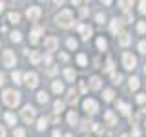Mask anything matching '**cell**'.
<instances>
[{
    "label": "cell",
    "instance_id": "1",
    "mask_svg": "<svg viewBox=\"0 0 146 137\" xmlns=\"http://www.w3.org/2000/svg\"><path fill=\"white\" fill-rule=\"evenodd\" d=\"M55 22H57V26L60 27H71L73 26V15L70 9H64V11H60L57 17H55Z\"/></svg>",
    "mask_w": 146,
    "mask_h": 137
},
{
    "label": "cell",
    "instance_id": "2",
    "mask_svg": "<svg viewBox=\"0 0 146 137\" xmlns=\"http://www.w3.org/2000/svg\"><path fill=\"white\" fill-rule=\"evenodd\" d=\"M2 99H4V102H6L7 106L15 108V106H18V102H20V93L15 91V90H4Z\"/></svg>",
    "mask_w": 146,
    "mask_h": 137
},
{
    "label": "cell",
    "instance_id": "3",
    "mask_svg": "<svg viewBox=\"0 0 146 137\" xmlns=\"http://www.w3.org/2000/svg\"><path fill=\"white\" fill-rule=\"evenodd\" d=\"M82 106H84L86 113H90V115H93V113L99 112V104H97V100H93V99H86L84 102H82Z\"/></svg>",
    "mask_w": 146,
    "mask_h": 137
},
{
    "label": "cell",
    "instance_id": "4",
    "mask_svg": "<svg viewBox=\"0 0 146 137\" xmlns=\"http://www.w3.org/2000/svg\"><path fill=\"white\" fill-rule=\"evenodd\" d=\"M122 64H124L126 70H133V68L137 66V59L131 53H124L122 55Z\"/></svg>",
    "mask_w": 146,
    "mask_h": 137
},
{
    "label": "cell",
    "instance_id": "5",
    "mask_svg": "<svg viewBox=\"0 0 146 137\" xmlns=\"http://www.w3.org/2000/svg\"><path fill=\"white\" fill-rule=\"evenodd\" d=\"M22 119H24V122H33L35 119V108L33 106H24V110H22Z\"/></svg>",
    "mask_w": 146,
    "mask_h": 137
},
{
    "label": "cell",
    "instance_id": "6",
    "mask_svg": "<svg viewBox=\"0 0 146 137\" xmlns=\"http://www.w3.org/2000/svg\"><path fill=\"white\" fill-rule=\"evenodd\" d=\"M24 80L29 88H35V86L38 84V77H36V73H33V71H27L24 75Z\"/></svg>",
    "mask_w": 146,
    "mask_h": 137
},
{
    "label": "cell",
    "instance_id": "7",
    "mask_svg": "<svg viewBox=\"0 0 146 137\" xmlns=\"http://www.w3.org/2000/svg\"><path fill=\"white\" fill-rule=\"evenodd\" d=\"M15 62H17L15 53H13V51H9V49H6V51H4V64L11 68V66H15Z\"/></svg>",
    "mask_w": 146,
    "mask_h": 137
},
{
    "label": "cell",
    "instance_id": "8",
    "mask_svg": "<svg viewBox=\"0 0 146 137\" xmlns=\"http://www.w3.org/2000/svg\"><path fill=\"white\" fill-rule=\"evenodd\" d=\"M40 13H42V11H40V7L33 6V7H27V11H26V17L29 18L31 22H33V20H36V18L40 17Z\"/></svg>",
    "mask_w": 146,
    "mask_h": 137
},
{
    "label": "cell",
    "instance_id": "9",
    "mask_svg": "<svg viewBox=\"0 0 146 137\" xmlns=\"http://www.w3.org/2000/svg\"><path fill=\"white\" fill-rule=\"evenodd\" d=\"M44 46H46L48 51H55V49L58 48V40L55 39V37H48V39L44 40Z\"/></svg>",
    "mask_w": 146,
    "mask_h": 137
},
{
    "label": "cell",
    "instance_id": "10",
    "mask_svg": "<svg viewBox=\"0 0 146 137\" xmlns=\"http://www.w3.org/2000/svg\"><path fill=\"white\" fill-rule=\"evenodd\" d=\"M122 24H126L122 18H113V20H111V33H121Z\"/></svg>",
    "mask_w": 146,
    "mask_h": 137
},
{
    "label": "cell",
    "instance_id": "11",
    "mask_svg": "<svg viewBox=\"0 0 146 137\" xmlns=\"http://www.w3.org/2000/svg\"><path fill=\"white\" fill-rule=\"evenodd\" d=\"M77 29H79L80 33H82V39H84V40H88V39H90V35H91V27H90V26L79 24V26H77Z\"/></svg>",
    "mask_w": 146,
    "mask_h": 137
},
{
    "label": "cell",
    "instance_id": "12",
    "mask_svg": "<svg viewBox=\"0 0 146 137\" xmlns=\"http://www.w3.org/2000/svg\"><path fill=\"white\" fill-rule=\"evenodd\" d=\"M26 55L29 57V61L33 62V64H38L40 61H42V57H40L38 51H29V49H26Z\"/></svg>",
    "mask_w": 146,
    "mask_h": 137
},
{
    "label": "cell",
    "instance_id": "13",
    "mask_svg": "<svg viewBox=\"0 0 146 137\" xmlns=\"http://www.w3.org/2000/svg\"><path fill=\"white\" fill-rule=\"evenodd\" d=\"M42 27H40V26H35L33 27V31H31V42H33V44H36V42H38V37L40 35H42Z\"/></svg>",
    "mask_w": 146,
    "mask_h": 137
},
{
    "label": "cell",
    "instance_id": "14",
    "mask_svg": "<svg viewBox=\"0 0 146 137\" xmlns=\"http://www.w3.org/2000/svg\"><path fill=\"white\" fill-rule=\"evenodd\" d=\"M68 104H77V100H79V95H77V91L75 90H70L68 91Z\"/></svg>",
    "mask_w": 146,
    "mask_h": 137
},
{
    "label": "cell",
    "instance_id": "15",
    "mask_svg": "<svg viewBox=\"0 0 146 137\" xmlns=\"http://www.w3.org/2000/svg\"><path fill=\"white\" fill-rule=\"evenodd\" d=\"M130 35H128V33H124V31H122V33H119V44H121V46H128V44H130Z\"/></svg>",
    "mask_w": 146,
    "mask_h": 137
},
{
    "label": "cell",
    "instance_id": "16",
    "mask_svg": "<svg viewBox=\"0 0 146 137\" xmlns=\"http://www.w3.org/2000/svg\"><path fill=\"white\" fill-rule=\"evenodd\" d=\"M117 108H119V112H121L122 115H130V106H128V104H124V102H121V100H119V102H117Z\"/></svg>",
    "mask_w": 146,
    "mask_h": 137
},
{
    "label": "cell",
    "instance_id": "17",
    "mask_svg": "<svg viewBox=\"0 0 146 137\" xmlns=\"http://www.w3.org/2000/svg\"><path fill=\"white\" fill-rule=\"evenodd\" d=\"M68 122H70L71 126L79 122V117H77V113H75V112H70V113H68Z\"/></svg>",
    "mask_w": 146,
    "mask_h": 137
},
{
    "label": "cell",
    "instance_id": "18",
    "mask_svg": "<svg viewBox=\"0 0 146 137\" xmlns=\"http://www.w3.org/2000/svg\"><path fill=\"white\" fill-rule=\"evenodd\" d=\"M62 110H64V102H62V100H55V102H53V112L60 113Z\"/></svg>",
    "mask_w": 146,
    "mask_h": 137
},
{
    "label": "cell",
    "instance_id": "19",
    "mask_svg": "<svg viewBox=\"0 0 146 137\" xmlns=\"http://www.w3.org/2000/svg\"><path fill=\"white\" fill-rule=\"evenodd\" d=\"M90 86L93 90H99L100 88V79H99V77H91V79H90Z\"/></svg>",
    "mask_w": 146,
    "mask_h": 137
},
{
    "label": "cell",
    "instance_id": "20",
    "mask_svg": "<svg viewBox=\"0 0 146 137\" xmlns=\"http://www.w3.org/2000/svg\"><path fill=\"white\" fill-rule=\"evenodd\" d=\"M64 77H66L68 80L73 82V79H75V71H73L71 68H66V70H64Z\"/></svg>",
    "mask_w": 146,
    "mask_h": 137
},
{
    "label": "cell",
    "instance_id": "21",
    "mask_svg": "<svg viewBox=\"0 0 146 137\" xmlns=\"http://www.w3.org/2000/svg\"><path fill=\"white\" fill-rule=\"evenodd\" d=\"M36 99H38V102H42V104H46L48 102V93H46V91H38V93H36Z\"/></svg>",
    "mask_w": 146,
    "mask_h": 137
},
{
    "label": "cell",
    "instance_id": "22",
    "mask_svg": "<svg viewBox=\"0 0 146 137\" xmlns=\"http://www.w3.org/2000/svg\"><path fill=\"white\" fill-rule=\"evenodd\" d=\"M46 126H48V117H40V119H38V124H36V128L42 132V130H46Z\"/></svg>",
    "mask_w": 146,
    "mask_h": 137
},
{
    "label": "cell",
    "instance_id": "23",
    "mask_svg": "<svg viewBox=\"0 0 146 137\" xmlns=\"http://www.w3.org/2000/svg\"><path fill=\"white\" fill-rule=\"evenodd\" d=\"M53 91H55V93H62V91H64V84L58 82V80H55L53 82Z\"/></svg>",
    "mask_w": 146,
    "mask_h": 137
},
{
    "label": "cell",
    "instance_id": "24",
    "mask_svg": "<svg viewBox=\"0 0 146 137\" xmlns=\"http://www.w3.org/2000/svg\"><path fill=\"white\" fill-rule=\"evenodd\" d=\"M139 86H141L139 79H137V77H131V79H130V90H137Z\"/></svg>",
    "mask_w": 146,
    "mask_h": 137
},
{
    "label": "cell",
    "instance_id": "25",
    "mask_svg": "<svg viewBox=\"0 0 146 137\" xmlns=\"http://www.w3.org/2000/svg\"><path fill=\"white\" fill-rule=\"evenodd\" d=\"M104 117H106L108 124H111V126H113V124H115V122H117V121H115V115H113L111 112H106V115H104Z\"/></svg>",
    "mask_w": 146,
    "mask_h": 137
},
{
    "label": "cell",
    "instance_id": "26",
    "mask_svg": "<svg viewBox=\"0 0 146 137\" xmlns=\"http://www.w3.org/2000/svg\"><path fill=\"white\" fill-rule=\"evenodd\" d=\"M7 18H9V22H13V24H17V22L20 20V15L13 11V13H9V17H7Z\"/></svg>",
    "mask_w": 146,
    "mask_h": 137
},
{
    "label": "cell",
    "instance_id": "27",
    "mask_svg": "<svg viewBox=\"0 0 146 137\" xmlns=\"http://www.w3.org/2000/svg\"><path fill=\"white\" fill-rule=\"evenodd\" d=\"M97 48H99V49H102V51H104V49H106V48H108V44H106V40H104V39H102V37H100V39H97Z\"/></svg>",
    "mask_w": 146,
    "mask_h": 137
},
{
    "label": "cell",
    "instance_id": "28",
    "mask_svg": "<svg viewBox=\"0 0 146 137\" xmlns=\"http://www.w3.org/2000/svg\"><path fill=\"white\" fill-rule=\"evenodd\" d=\"M6 121L9 122V124H13V126L17 124V117L13 115V113H6Z\"/></svg>",
    "mask_w": 146,
    "mask_h": 137
},
{
    "label": "cell",
    "instance_id": "29",
    "mask_svg": "<svg viewBox=\"0 0 146 137\" xmlns=\"http://www.w3.org/2000/svg\"><path fill=\"white\" fill-rule=\"evenodd\" d=\"M119 6H121V9H124V11H130L131 2H126V0H122V2H119Z\"/></svg>",
    "mask_w": 146,
    "mask_h": 137
},
{
    "label": "cell",
    "instance_id": "30",
    "mask_svg": "<svg viewBox=\"0 0 146 137\" xmlns=\"http://www.w3.org/2000/svg\"><path fill=\"white\" fill-rule=\"evenodd\" d=\"M13 134H15V137H26V130L24 128H15Z\"/></svg>",
    "mask_w": 146,
    "mask_h": 137
},
{
    "label": "cell",
    "instance_id": "31",
    "mask_svg": "<svg viewBox=\"0 0 146 137\" xmlns=\"http://www.w3.org/2000/svg\"><path fill=\"white\" fill-rule=\"evenodd\" d=\"M104 71H108V73L113 71V61H111V59H108V61H106V68H104Z\"/></svg>",
    "mask_w": 146,
    "mask_h": 137
},
{
    "label": "cell",
    "instance_id": "32",
    "mask_svg": "<svg viewBox=\"0 0 146 137\" xmlns=\"http://www.w3.org/2000/svg\"><path fill=\"white\" fill-rule=\"evenodd\" d=\"M111 79H113V82H115V84H121L122 75H121V73H111Z\"/></svg>",
    "mask_w": 146,
    "mask_h": 137
},
{
    "label": "cell",
    "instance_id": "33",
    "mask_svg": "<svg viewBox=\"0 0 146 137\" xmlns=\"http://www.w3.org/2000/svg\"><path fill=\"white\" fill-rule=\"evenodd\" d=\"M11 79L15 80L17 84H20V82H22V80H20V73H18V71H13V73H11Z\"/></svg>",
    "mask_w": 146,
    "mask_h": 137
},
{
    "label": "cell",
    "instance_id": "34",
    "mask_svg": "<svg viewBox=\"0 0 146 137\" xmlns=\"http://www.w3.org/2000/svg\"><path fill=\"white\" fill-rule=\"evenodd\" d=\"M113 99V91L111 90H104V100H111Z\"/></svg>",
    "mask_w": 146,
    "mask_h": 137
},
{
    "label": "cell",
    "instance_id": "35",
    "mask_svg": "<svg viewBox=\"0 0 146 137\" xmlns=\"http://www.w3.org/2000/svg\"><path fill=\"white\" fill-rule=\"evenodd\" d=\"M11 40H15V42H20V40H22V35L18 33V31H15V33H11Z\"/></svg>",
    "mask_w": 146,
    "mask_h": 137
},
{
    "label": "cell",
    "instance_id": "36",
    "mask_svg": "<svg viewBox=\"0 0 146 137\" xmlns=\"http://www.w3.org/2000/svg\"><path fill=\"white\" fill-rule=\"evenodd\" d=\"M77 62H79L80 66H86V62H88L86 61V55H79V57H77Z\"/></svg>",
    "mask_w": 146,
    "mask_h": 137
},
{
    "label": "cell",
    "instance_id": "37",
    "mask_svg": "<svg viewBox=\"0 0 146 137\" xmlns=\"http://www.w3.org/2000/svg\"><path fill=\"white\" fill-rule=\"evenodd\" d=\"M137 29H139V33H144L146 31V22H139V24H137Z\"/></svg>",
    "mask_w": 146,
    "mask_h": 137
},
{
    "label": "cell",
    "instance_id": "38",
    "mask_svg": "<svg viewBox=\"0 0 146 137\" xmlns=\"http://www.w3.org/2000/svg\"><path fill=\"white\" fill-rule=\"evenodd\" d=\"M68 48H70V49H75V48H77V40L70 39V40H68Z\"/></svg>",
    "mask_w": 146,
    "mask_h": 137
},
{
    "label": "cell",
    "instance_id": "39",
    "mask_svg": "<svg viewBox=\"0 0 146 137\" xmlns=\"http://www.w3.org/2000/svg\"><path fill=\"white\" fill-rule=\"evenodd\" d=\"M139 51H141V53H146V40L139 42Z\"/></svg>",
    "mask_w": 146,
    "mask_h": 137
},
{
    "label": "cell",
    "instance_id": "40",
    "mask_svg": "<svg viewBox=\"0 0 146 137\" xmlns=\"http://www.w3.org/2000/svg\"><path fill=\"white\" fill-rule=\"evenodd\" d=\"M139 11L143 15H146V2H139Z\"/></svg>",
    "mask_w": 146,
    "mask_h": 137
},
{
    "label": "cell",
    "instance_id": "41",
    "mask_svg": "<svg viewBox=\"0 0 146 137\" xmlns=\"http://www.w3.org/2000/svg\"><path fill=\"white\" fill-rule=\"evenodd\" d=\"M137 102H141V104H143V102H146V93H141L139 97H137Z\"/></svg>",
    "mask_w": 146,
    "mask_h": 137
},
{
    "label": "cell",
    "instance_id": "42",
    "mask_svg": "<svg viewBox=\"0 0 146 137\" xmlns=\"http://www.w3.org/2000/svg\"><path fill=\"white\" fill-rule=\"evenodd\" d=\"M104 20H106V18H104V15H102V13H99V15H97V22H99V24H102Z\"/></svg>",
    "mask_w": 146,
    "mask_h": 137
},
{
    "label": "cell",
    "instance_id": "43",
    "mask_svg": "<svg viewBox=\"0 0 146 137\" xmlns=\"http://www.w3.org/2000/svg\"><path fill=\"white\" fill-rule=\"evenodd\" d=\"M88 11H90V9H86V7H82V9H80V17H86V15H88Z\"/></svg>",
    "mask_w": 146,
    "mask_h": 137
},
{
    "label": "cell",
    "instance_id": "44",
    "mask_svg": "<svg viewBox=\"0 0 146 137\" xmlns=\"http://www.w3.org/2000/svg\"><path fill=\"white\" fill-rule=\"evenodd\" d=\"M44 62L46 64H51V55H46V57H44Z\"/></svg>",
    "mask_w": 146,
    "mask_h": 137
},
{
    "label": "cell",
    "instance_id": "45",
    "mask_svg": "<svg viewBox=\"0 0 146 137\" xmlns=\"http://www.w3.org/2000/svg\"><path fill=\"white\" fill-rule=\"evenodd\" d=\"M55 71H57V68H53V66H51V68H48V73H49V75H53Z\"/></svg>",
    "mask_w": 146,
    "mask_h": 137
},
{
    "label": "cell",
    "instance_id": "46",
    "mask_svg": "<svg viewBox=\"0 0 146 137\" xmlns=\"http://www.w3.org/2000/svg\"><path fill=\"white\" fill-rule=\"evenodd\" d=\"M86 90H88V86H86L84 82H80V91H86Z\"/></svg>",
    "mask_w": 146,
    "mask_h": 137
},
{
    "label": "cell",
    "instance_id": "47",
    "mask_svg": "<svg viewBox=\"0 0 146 137\" xmlns=\"http://www.w3.org/2000/svg\"><path fill=\"white\" fill-rule=\"evenodd\" d=\"M0 137H6V130H4L2 126H0Z\"/></svg>",
    "mask_w": 146,
    "mask_h": 137
},
{
    "label": "cell",
    "instance_id": "48",
    "mask_svg": "<svg viewBox=\"0 0 146 137\" xmlns=\"http://www.w3.org/2000/svg\"><path fill=\"white\" fill-rule=\"evenodd\" d=\"M53 137H60V132H58V130H55V132H53Z\"/></svg>",
    "mask_w": 146,
    "mask_h": 137
},
{
    "label": "cell",
    "instance_id": "49",
    "mask_svg": "<svg viewBox=\"0 0 146 137\" xmlns=\"http://www.w3.org/2000/svg\"><path fill=\"white\" fill-rule=\"evenodd\" d=\"M2 84H4V75L0 73V86H2Z\"/></svg>",
    "mask_w": 146,
    "mask_h": 137
},
{
    "label": "cell",
    "instance_id": "50",
    "mask_svg": "<svg viewBox=\"0 0 146 137\" xmlns=\"http://www.w3.org/2000/svg\"><path fill=\"white\" fill-rule=\"evenodd\" d=\"M2 9H4V4H2V2H0V11H2Z\"/></svg>",
    "mask_w": 146,
    "mask_h": 137
},
{
    "label": "cell",
    "instance_id": "51",
    "mask_svg": "<svg viewBox=\"0 0 146 137\" xmlns=\"http://www.w3.org/2000/svg\"><path fill=\"white\" fill-rule=\"evenodd\" d=\"M121 137H130V135H126V134H122V135H121Z\"/></svg>",
    "mask_w": 146,
    "mask_h": 137
},
{
    "label": "cell",
    "instance_id": "52",
    "mask_svg": "<svg viewBox=\"0 0 146 137\" xmlns=\"http://www.w3.org/2000/svg\"><path fill=\"white\" fill-rule=\"evenodd\" d=\"M66 137H71V135H70V134H68V135H66Z\"/></svg>",
    "mask_w": 146,
    "mask_h": 137
},
{
    "label": "cell",
    "instance_id": "53",
    "mask_svg": "<svg viewBox=\"0 0 146 137\" xmlns=\"http://www.w3.org/2000/svg\"><path fill=\"white\" fill-rule=\"evenodd\" d=\"M144 73H146V66H144Z\"/></svg>",
    "mask_w": 146,
    "mask_h": 137
}]
</instances>
